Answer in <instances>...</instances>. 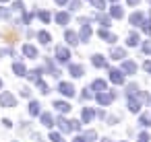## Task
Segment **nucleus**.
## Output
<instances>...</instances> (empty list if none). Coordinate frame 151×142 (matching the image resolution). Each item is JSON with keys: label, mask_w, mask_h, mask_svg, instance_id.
I'll return each mask as SVG.
<instances>
[{"label": "nucleus", "mask_w": 151, "mask_h": 142, "mask_svg": "<svg viewBox=\"0 0 151 142\" xmlns=\"http://www.w3.org/2000/svg\"><path fill=\"white\" fill-rule=\"evenodd\" d=\"M58 91H60L64 97H73V95H75V87L68 84V82H60V84H58Z\"/></svg>", "instance_id": "nucleus-1"}, {"label": "nucleus", "mask_w": 151, "mask_h": 142, "mask_svg": "<svg viewBox=\"0 0 151 142\" xmlns=\"http://www.w3.org/2000/svg\"><path fill=\"white\" fill-rule=\"evenodd\" d=\"M0 103H2L4 107H15V97L11 93H2L0 95Z\"/></svg>", "instance_id": "nucleus-2"}, {"label": "nucleus", "mask_w": 151, "mask_h": 142, "mask_svg": "<svg viewBox=\"0 0 151 142\" xmlns=\"http://www.w3.org/2000/svg\"><path fill=\"white\" fill-rule=\"evenodd\" d=\"M112 99H114V93H99L97 95V103L99 105H110Z\"/></svg>", "instance_id": "nucleus-3"}, {"label": "nucleus", "mask_w": 151, "mask_h": 142, "mask_svg": "<svg viewBox=\"0 0 151 142\" xmlns=\"http://www.w3.org/2000/svg\"><path fill=\"white\" fill-rule=\"evenodd\" d=\"M56 56H58V60H60V62H66V60L70 58V54H68V50H66V48H58V50H56Z\"/></svg>", "instance_id": "nucleus-4"}, {"label": "nucleus", "mask_w": 151, "mask_h": 142, "mask_svg": "<svg viewBox=\"0 0 151 142\" xmlns=\"http://www.w3.org/2000/svg\"><path fill=\"white\" fill-rule=\"evenodd\" d=\"M122 70H124L126 74H134V72H137V64H134V62H122Z\"/></svg>", "instance_id": "nucleus-5"}, {"label": "nucleus", "mask_w": 151, "mask_h": 142, "mask_svg": "<svg viewBox=\"0 0 151 142\" xmlns=\"http://www.w3.org/2000/svg\"><path fill=\"white\" fill-rule=\"evenodd\" d=\"M110 74H112V76H110V78H112V82H116V84H122V82H124V76H122V72H120V70H112Z\"/></svg>", "instance_id": "nucleus-6"}, {"label": "nucleus", "mask_w": 151, "mask_h": 142, "mask_svg": "<svg viewBox=\"0 0 151 142\" xmlns=\"http://www.w3.org/2000/svg\"><path fill=\"white\" fill-rule=\"evenodd\" d=\"M91 89H93V91H99V93H106V80H101V78H97V80H93V84H91Z\"/></svg>", "instance_id": "nucleus-7"}, {"label": "nucleus", "mask_w": 151, "mask_h": 142, "mask_svg": "<svg viewBox=\"0 0 151 142\" xmlns=\"http://www.w3.org/2000/svg\"><path fill=\"white\" fill-rule=\"evenodd\" d=\"M68 72H70L73 76H83V66H79V64H70V66H68Z\"/></svg>", "instance_id": "nucleus-8"}, {"label": "nucleus", "mask_w": 151, "mask_h": 142, "mask_svg": "<svg viewBox=\"0 0 151 142\" xmlns=\"http://www.w3.org/2000/svg\"><path fill=\"white\" fill-rule=\"evenodd\" d=\"M54 107H56L60 113H66V111H70V105H68V103H64V101H54Z\"/></svg>", "instance_id": "nucleus-9"}, {"label": "nucleus", "mask_w": 151, "mask_h": 142, "mask_svg": "<svg viewBox=\"0 0 151 142\" xmlns=\"http://www.w3.org/2000/svg\"><path fill=\"white\" fill-rule=\"evenodd\" d=\"M56 124H58V128H60L62 132H70V121H66L64 117H58Z\"/></svg>", "instance_id": "nucleus-10"}, {"label": "nucleus", "mask_w": 151, "mask_h": 142, "mask_svg": "<svg viewBox=\"0 0 151 142\" xmlns=\"http://www.w3.org/2000/svg\"><path fill=\"white\" fill-rule=\"evenodd\" d=\"M93 115H95V113H93V109H91V107H85V109H83V115H81V117H83V121H87V124H89V121L93 119Z\"/></svg>", "instance_id": "nucleus-11"}, {"label": "nucleus", "mask_w": 151, "mask_h": 142, "mask_svg": "<svg viewBox=\"0 0 151 142\" xmlns=\"http://www.w3.org/2000/svg\"><path fill=\"white\" fill-rule=\"evenodd\" d=\"M130 23H132V25H137V27H139V25H143V23H145V21H143V15H141V13H134V15L130 17Z\"/></svg>", "instance_id": "nucleus-12"}, {"label": "nucleus", "mask_w": 151, "mask_h": 142, "mask_svg": "<svg viewBox=\"0 0 151 142\" xmlns=\"http://www.w3.org/2000/svg\"><path fill=\"white\" fill-rule=\"evenodd\" d=\"M89 37H91V27H89V25H83V29H81V39L87 41Z\"/></svg>", "instance_id": "nucleus-13"}, {"label": "nucleus", "mask_w": 151, "mask_h": 142, "mask_svg": "<svg viewBox=\"0 0 151 142\" xmlns=\"http://www.w3.org/2000/svg\"><path fill=\"white\" fill-rule=\"evenodd\" d=\"M23 52H25V56H29V58H35V56H37V50H35L33 45H23Z\"/></svg>", "instance_id": "nucleus-14"}, {"label": "nucleus", "mask_w": 151, "mask_h": 142, "mask_svg": "<svg viewBox=\"0 0 151 142\" xmlns=\"http://www.w3.org/2000/svg\"><path fill=\"white\" fill-rule=\"evenodd\" d=\"M40 107H42V105H40L37 101H31V103H29V113H31V115H37V113H40Z\"/></svg>", "instance_id": "nucleus-15"}, {"label": "nucleus", "mask_w": 151, "mask_h": 142, "mask_svg": "<svg viewBox=\"0 0 151 142\" xmlns=\"http://www.w3.org/2000/svg\"><path fill=\"white\" fill-rule=\"evenodd\" d=\"M99 37H101V39H108V41H116V35L108 33L106 29H101V31H99Z\"/></svg>", "instance_id": "nucleus-16"}, {"label": "nucleus", "mask_w": 151, "mask_h": 142, "mask_svg": "<svg viewBox=\"0 0 151 142\" xmlns=\"http://www.w3.org/2000/svg\"><path fill=\"white\" fill-rule=\"evenodd\" d=\"M13 70H15V72H17L19 76H25V72H27V70H25V66H23V64H19V62H15Z\"/></svg>", "instance_id": "nucleus-17"}, {"label": "nucleus", "mask_w": 151, "mask_h": 142, "mask_svg": "<svg viewBox=\"0 0 151 142\" xmlns=\"http://www.w3.org/2000/svg\"><path fill=\"white\" fill-rule=\"evenodd\" d=\"M66 41H68L70 45H75V43H79V41H77V35H75L73 31H66Z\"/></svg>", "instance_id": "nucleus-18"}, {"label": "nucleus", "mask_w": 151, "mask_h": 142, "mask_svg": "<svg viewBox=\"0 0 151 142\" xmlns=\"http://www.w3.org/2000/svg\"><path fill=\"white\" fill-rule=\"evenodd\" d=\"M112 58H114V60H120V58H124V50H118V48H114V50H112Z\"/></svg>", "instance_id": "nucleus-19"}, {"label": "nucleus", "mask_w": 151, "mask_h": 142, "mask_svg": "<svg viewBox=\"0 0 151 142\" xmlns=\"http://www.w3.org/2000/svg\"><path fill=\"white\" fill-rule=\"evenodd\" d=\"M126 43H128V45H137V43H139V35H137V33H130Z\"/></svg>", "instance_id": "nucleus-20"}, {"label": "nucleus", "mask_w": 151, "mask_h": 142, "mask_svg": "<svg viewBox=\"0 0 151 142\" xmlns=\"http://www.w3.org/2000/svg\"><path fill=\"white\" fill-rule=\"evenodd\" d=\"M42 124L44 126H52V115L50 113H42Z\"/></svg>", "instance_id": "nucleus-21"}, {"label": "nucleus", "mask_w": 151, "mask_h": 142, "mask_svg": "<svg viewBox=\"0 0 151 142\" xmlns=\"http://www.w3.org/2000/svg\"><path fill=\"white\" fill-rule=\"evenodd\" d=\"M139 121H141V124H143V126H151V115H149V113H143V115H141V119H139Z\"/></svg>", "instance_id": "nucleus-22"}, {"label": "nucleus", "mask_w": 151, "mask_h": 142, "mask_svg": "<svg viewBox=\"0 0 151 142\" xmlns=\"http://www.w3.org/2000/svg\"><path fill=\"white\" fill-rule=\"evenodd\" d=\"M124 13H122V9L120 6H112V17H116V19H120Z\"/></svg>", "instance_id": "nucleus-23"}, {"label": "nucleus", "mask_w": 151, "mask_h": 142, "mask_svg": "<svg viewBox=\"0 0 151 142\" xmlns=\"http://www.w3.org/2000/svg\"><path fill=\"white\" fill-rule=\"evenodd\" d=\"M56 21L64 25V23H68V15H66V13H60V15H56Z\"/></svg>", "instance_id": "nucleus-24"}, {"label": "nucleus", "mask_w": 151, "mask_h": 142, "mask_svg": "<svg viewBox=\"0 0 151 142\" xmlns=\"http://www.w3.org/2000/svg\"><path fill=\"white\" fill-rule=\"evenodd\" d=\"M37 37H40V41H42V43H48V41H50V33H46V31H40V35H37Z\"/></svg>", "instance_id": "nucleus-25"}, {"label": "nucleus", "mask_w": 151, "mask_h": 142, "mask_svg": "<svg viewBox=\"0 0 151 142\" xmlns=\"http://www.w3.org/2000/svg\"><path fill=\"white\" fill-rule=\"evenodd\" d=\"M50 140H52V142H64V138H62L58 132H52V134H50Z\"/></svg>", "instance_id": "nucleus-26"}, {"label": "nucleus", "mask_w": 151, "mask_h": 142, "mask_svg": "<svg viewBox=\"0 0 151 142\" xmlns=\"http://www.w3.org/2000/svg\"><path fill=\"white\" fill-rule=\"evenodd\" d=\"M93 64H95V66H99V68H101V66H104V64H106V60H104V58H101V56H93Z\"/></svg>", "instance_id": "nucleus-27"}, {"label": "nucleus", "mask_w": 151, "mask_h": 142, "mask_svg": "<svg viewBox=\"0 0 151 142\" xmlns=\"http://www.w3.org/2000/svg\"><path fill=\"white\" fill-rule=\"evenodd\" d=\"M37 87H40V91H42V93H50V91H48V84H46L44 80H37Z\"/></svg>", "instance_id": "nucleus-28"}, {"label": "nucleus", "mask_w": 151, "mask_h": 142, "mask_svg": "<svg viewBox=\"0 0 151 142\" xmlns=\"http://www.w3.org/2000/svg\"><path fill=\"white\" fill-rule=\"evenodd\" d=\"M149 140H151V138H149L147 132H141V134H139V142H149Z\"/></svg>", "instance_id": "nucleus-29"}, {"label": "nucleus", "mask_w": 151, "mask_h": 142, "mask_svg": "<svg viewBox=\"0 0 151 142\" xmlns=\"http://www.w3.org/2000/svg\"><path fill=\"white\" fill-rule=\"evenodd\" d=\"M91 2H93L97 9H106V0H91Z\"/></svg>", "instance_id": "nucleus-30"}, {"label": "nucleus", "mask_w": 151, "mask_h": 142, "mask_svg": "<svg viewBox=\"0 0 151 142\" xmlns=\"http://www.w3.org/2000/svg\"><path fill=\"white\" fill-rule=\"evenodd\" d=\"M93 138H95V132H93V130L85 132V140H87V142H89V140H93Z\"/></svg>", "instance_id": "nucleus-31"}, {"label": "nucleus", "mask_w": 151, "mask_h": 142, "mask_svg": "<svg viewBox=\"0 0 151 142\" xmlns=\"http://www.w3.org/2000/svg\"><path fill=\"white\" fill-rule=\"evenodd\" d=\"M70 128L73 130H81V121H70Z\"/></svg>", "instance_id": "nucleus-32"}, {"label": "nucleus", "mask_w": 151, "mask_h": 142, "mask_svg": "<svg viewBox=\"0 0 151 142\" xmlns=\"http://www.w3.org/2000/svg\"><path fill=\"white\" fill-rule=\"evenodd\" d=\"M40 19H42V21H50V15H48V13H40Z\"/></svg>", "instance_id": "nucleus-33"}, {"label": "nucleus", "mask_w": 151, "mask_h": 142, "mask_svg": "<svg viewBox=\"0 0 151 142\" xmlns=\"http://www.w3.org/2000/svg\"><path fill=\"white\" fill-rule=\"evenodd\" d=\"M101 25L108 27V25H110V19H108V17H101Z\"/></svg>", "instance_id": "nucleus-34"}, {"label": "nucleus", "mask_w": 151, "mask_h": 142, "mask_svg": "<svg viewBox=\"0 0 151 142\" xmlns=\"http://www.w3.org/2000/svg\"><path fill=\"white\" fill-rule=\"evenodd\" d=\"M21 95H23V97H29V95H31V91H29V89H23V91H21Z\"/></svg>", "instance_id": "nucleus-35"}, {"label": "nucleus", "mask_w": 151, "mask_h": 142, "mask_svg": "<svg viewBox=\"0 0 151 142\" xmlns=\"http://www.w3.org/2000/svg\"><path fill=\"white\" fill-rule=\"evenodd\" d=\"M0 17H2V19H6V17H9V11H2V9H0Z\"/></svg>", "instance_id": "nucleus-36"}, {"label": "nucleus", "mask_w": 151, "mask_h": 142, "mask_svg": "<svg viewBox=\"0 0 151 142\" xmlns=\"http://www.w3.org/2000/svg\"><path fill=\"white\" fill-rule=\"evenodd\" d=\"M91 97H93V95H91L89 91H85V93H83V99H91Z\"/></svg>", "instance_id": "nucleus-37"}, {"label": "nucleus", "mask_w": 151, "mask_h": 142, "mask_svg": "<svg viewBox=\"0 0 151 142\" xmlns=\"http://www.w3.org/2000/svg\"><path fill=\"white\" fill-rule=\"evenodd\" d=\"M143 50H145L147 54H151V43H145V48H143Z\"/></svg>", "instance_id": "nucleus-38"}, {"label": "nucleus", "mask_w": 151, "mask_h": 142, "mask_svg": "<svg viewBox=\"0 0 151 142\" xmlns=\"http://www.w3.org/2000/svg\"><path fill=\"white\" fill-rule=\"evenodd\" d=\"M145 70H149V72H151V62H145Z\"/></svg>", "instance_id": "nucleus-39"}, {"label": "nucleus", "mask_w": 151, "mask_h": 142, "mask_svg": "<svg viewBox=\"0 0 151 142\" xmlns=\"http://www.w3.org/2000/svg\"><path fill=\"white\" fill-rule=\"evenodd\" d=\"M73 142H85V138H81V136H77V138H75Z\"/></svg>", "instance_id": "nucleus-40"}, {"label": "nucleus", "mask_w": 151, "mask_h": 142, "mask_svg": "<svg viewBox=\"0 0 151 142\" xmlns=\"http://www.w3.org/2000/svg\"><path fill=\"white\" fill-rule=\"evenodd\" d=\"M128 4H139V0H128Z\"/></svg>", "instance_id": "nucleus-41"}, {"label": "nucleus", "mask_w": 151, "mask_h": 142, "mask_svg": "<svg viewBox=\"0 0 151 142\" xmlns=\"http://www.w3.org/2000/svg\"><path fill=\"white\" fill-rule=\"evenodd\" d=\"M56 2H58V4H64V2H66V0H56Z\"/></svg>", "instance_id": "nucleus-42"}, {"label": "nucleus", "mask_w": 151, "mask_h": 142, "mask_svg": "<svg viewBox=\"0 0 151 142\" xmlns=\"http://www.w3.org/2000/svg\"><path fill=\"white\" fill-rule=\"evenodd\" d=\"M0 87H2V80H0Z\"/></svg>", "instance_id": "nucleus-43"}]
</instances>
